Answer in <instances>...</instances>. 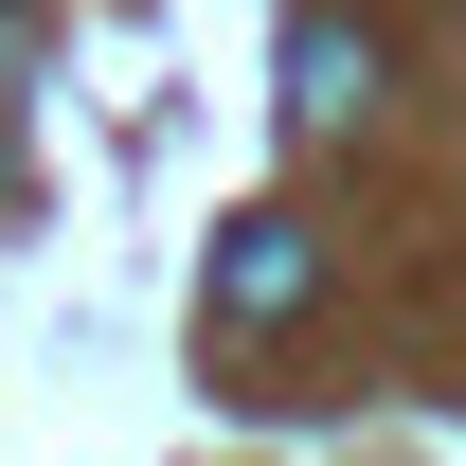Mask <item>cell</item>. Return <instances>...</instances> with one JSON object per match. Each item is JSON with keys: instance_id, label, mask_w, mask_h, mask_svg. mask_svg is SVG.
I'll use <instances>...</instances> for the list:
<instances>
[{"instance_id": "6da1fadb", "label": "cell", "mask_w": 466, "mask_h": 466, "mask_svg": "<svg viewBox=\"0 0 466 466\" xmlns=\"http://www.w3.org/2000/svg\"><path fill=\"white\" fill-rule=\"evenodd\" d=\"M305 269H323V251H305L288 216H233V233H216V305H233V323H288Z\"/></svg>"}, {"instance_id": "7a4b0ae2", "label": "cell", "mask_w": 466, "mask_h": 466, "mask_svg": "<svg viewBox=\"0 0 466 466\" xmlns=\"http://www.w3.org/2000/svg\"><path fill=\"white\" fill-rule=\"evenodd\" d=\"M288 108L305 126H359V108H377V36H359V18H288Z\"/></svg>"}]
</instances>
